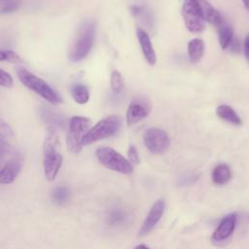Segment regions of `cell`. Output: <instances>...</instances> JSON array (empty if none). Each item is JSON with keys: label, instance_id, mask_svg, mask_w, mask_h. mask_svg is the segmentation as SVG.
Returning a JSON list of instances; mask_svg holds the SVG:
<instances>
[{"label": "cell", "instance_id": "obj_1", "mask_svg": "<svg viewBox=\"0 0 249 249\" xmlns=\"http://www.w3.org/2000/svg\"><path fill=\"white\" fill-rule=\"evenodd\" d=\"M95 21L87 19L81 23L69 48L68 57L72 62L83 60L91 51L95 38Z\"/></svg>", "mask_w": 249, "mask_h": 249}, {"label": "cell", "instance_id": "obj_2", "mask_svg": "<svg viewBox=\"0 0 249 249\" xmlns=\"http://www.w3.org/2000/svg\"><path fill=\"white\" fill-rule=\"evenodd\" d=\"M59 145V137L53 129H50L44 140V174L48 181H53L61 167L63 158L57 147Z\"/></svg>", "mask_w": 249, "mask_h": 249}, {"label": "cell", "instance_id": "obj_3", "mask_svg": "<svg viewBox=\"0 0 249 249\" xmlns=\"http://www.w3.org/2000/svg\"><path fill=\"white\" fill-rule=\"evenodd\" d=\"M17 75L20 82L29 89L40 95L51 104H58L62 102L60 95L42 78L31 73L24 67H18Z\"/></svg>", "mask_w": 249, "mask_h": 249}, {"label": "cell", "instance_id": "obj_4", "mask_svg": "<svg viewBox=\"0 0 249 249\" xmlns=\"http://www.w3.org/2000/svg\"><path fill=\"white\" fill-rule=\"evenodd\" d=\"M122 120L119 116L112 115L100 120L85 134L82 145L87 146L96 141L113 136L121 127Z\"/></svg>", "mask_w": 249, "mask_h": 249}, {"label": "cell", "instance_id": "obj_5", "mask_svg": "<svg viewBox=\"0 0 249 249\" xmlns=\"http://www.w3.org/2000/svg\"><path fill=\"white\" fill-rule=\"evenodd\" d=\"M98 161L106 168L122 174H130L133 171V165L123 155L111 147H99L95 151Z\"/></svg>", "mask_w": 249, "mask_h": 249}, {"label": "cell", "instance_id": "obj_6", "mask_svg": "<svg viewBox=\"0 0 249 249\" xmlns=\"http://www.w3.org/2000/svg\"><path fill=\"white\" fill-rule=\"evenodd\" d=\"M90 120L87 117L74 116L70 119L68 124V131L66 137V143L68 149L74 153H79L82 148V140L85 134L90 128Z\"/></svg>", "mask_w": 249, "mask_h": 249}, {"label": "cell", "instance_id": "obj_7", "mask_svg": "<svg viewBox=\"0 0 249 249\" xmlns=\"http://www.w3.org/2000/svg\"><path fill=\"white\" fill-rule=\"evenodd\" d=\"M181 14L185 26L191 33H200L205 29L206 21L199 0H184Z\"/></svg>", "mask_w": 249, "mask_h": 249}, {"label": "cell", "instance_id": "obj_8", "mask_svg": "<svg viewBox=\"0 0 249 249\" xmlns=\"http://www.w3.org/2000/svg\"><path fill=\"white\" fill-rule=\"evenodd\" d=\"M143 141L146 148L152 154H162L164 153L170 144L169 136L165 130L159 127L148 128L143 135Z\"/></svg>", "mask_w": 249, "mask_h": 249}, {"label": "cell", "instance_id": "obj_9", "mask_svg": "<svg viewBox=\"0 0 249 249\" xmlns=\"http://www.w3.org/2000/svg\"><path fill=\"white\" fill-rule=\"evenodd\" d=\"M151 112V105L142 97L134 98L128 105L125 120L128 125H133L145 119Z\"/></svg>", "mask_w": 249, "mask_h": 249}, {"label": "cell", "instance_id": "obj_10", "mask_svg": "<svg viewBox=\"0 0 249 249\" xmlns=\"http://www.w3.org/2000/svg\"><path fill=\"white\" fill-rule=\"evenodd\" d=\"M164 208H165V202L161 198L158 199L153 204V206L149 210L145 220L143 221V223L140 227V230L138 231L139 236H144V235L148 234L157 226V224L160 222V220L164 212Z\"/></svg>", "mask_w": 249, "mask_h": 249}, {"label": "cell", "instance_id": "obj_11", "mask_svg": "<svg viewBox=\"0 0 249 249\" xmlns=\"http://www.w3.org/2000/svg\"><path fill=\"white\" fill-rule=\"evenodd\" d=\"M236 222H237V214L236 213H230V214L226 215L221 220V222L219 223V225L215 229V231H213L211 239L213 241H217V242H221V241L229 239L232 235V233L235 230Z\"/></svg>", "mask_w": 249, "mask_h": 249}, {"label": "cell", "instance_id": "obj_12", "mask_svg": "<svg viewBox=\"0 0 249 249\" xmlns=\"http://www.w3.org/2000/svg\"><path fill=\"white\" fill-rule=\"evenodd\" d=\"M136 35H137V39L146 61L150 65H154L157 62V55H156V52L154 50L153 44L151 42L150 36L141 27H138L136 29Z\"/></svg>", "mask_w": 249, "mask_h": 249}, {"label": "cell", "instance_id": "obj_13", "mask_svg": "<svg viewBox=\"0 0 249 249\" xmlns=\"http://www.w3.org/2000/svg\"><path fill=\"white\" fill-rule=\"evenodd\" d=\"M21 167V160L18 158L13 159L8 161L0 169V183L11 184L18 177Z\"/></svg>", "mask_w": 249, "mask_h": 249}, {"label": "cell", "instance_id": "obj_14", "mask_svg": "<svg viewBox=\"0 0 249 249\" xmlns=\"http://www.w3.org/2000/svg\"><path fill=\"white\" fill-rule=\"evenodd\" d=\"M218 29V40L223 50L228 49L233 41V28L225 20L217 27Z\"/></svg>", "mask_w": 249, "mask_h": 249}, {"label": "cell", "instance_id": "obj_15", "mask_svg": "<svg viewBox=\"0 0 249 249\" xmlns=\"http://www.w3.org/2000/svg\"><path fill=\"white\" fill-rule=\"evenodd\" d=\"M216 114L220 119H222L231 124L240 125L242 123L238 114L229 105L222 104V105L218 106L216 108Z\"/></svg>", "mask_w": 249, "mask_h": 249}, {"label": "cell", "instance_id": "obj_16", "mask_svg": "<svg viewBox=\"0 0 249 249\" xmlns=\"http://www.w3.org/2000/svg\"><path fill=\"white\" fill-rule=\"evenodd\" d=\"M204 53V42L199 38H194L188 43V55L193 63L200 60Z\"/></svg>", "mask_w": 249, "mask_h": 249}, {"label": "cell", "instance_id": "obj_17", "mask_svg": "<svg viewBox=\"0 0 249 249\" xmlns=\"http://www.w3.org/2000/svg\"><path fill=\"white\" fill-rule=\"evenodd\" d=\"M231 170L226 163H220L212 171V181L217 185H224L230 181Z\"/></svg>", "mask_w": 249, "mask_h": 249}, {"label": "cell", "instance_id": "obj_18", "mask_svg": "<svg viewBox=\"0 0 249 249\" xmlns=\"http://www.w3.org/2000/svg\"><path fill=\"white\" fill-rule=\"evenodd\" d=\"M71 94L78 104H86L89 99V91L83 84L74 85L71 89Z\"/></svg>", "mask_w": 249, "mask_h": 249}, {"label": "cell", "instance_id": "obj_19", "mask_svg": "<svg viewBox=\"0 0 249 249\" xmlns=\"http://www.w3.org/2000/svg\"><path fill=\"white\" fill-rule=\"evenodd\" d=\"M70 197V191L66 187H57L52 194V198L56 204H63L68 201Z\"/></svg>", "mask_w": 249, "mask_h": 249}, {"label": "cell", "instance_id": "obj_20", "mask_svg": "<svg viewBox=\"0 0 249 249\" xmlns=\"http://www.w3.org/2000/svg\"><path fill=\"white\" fill-rule=\"evenodd\" d=\"M110 84H111V88L113 89V91L119 93L122 91V89H124V79L122 74L117 71L114 70L111 74V78H110Z\"/></svg>", "mask_w": 249, "mask_h": 249}, {"label": "cell", "instance_id": "obj_21", "mask_svg": "<svg viewBox=\"0 0 249 249\" xmlns=\"http://www.w3.org/2000/svg\"><path fill=\"white\" fill-rule=\"evenodd\" d=\"M125 220V215L121 209L111 210L107 216V222L109 225H120Z\"/></svg>", "mask_w": 249, "mask_h": 249}, {"label": "cell", "instance_id": "obj_22", "mask_svg": "<svg viewBox=\"0 0 249 249\" xmlns=\"http://www.w3.org/2000/svg\"><path fill=\"white\" fill-rule=\"evenodd\" d=\"M0 61H9L12 63L21 62V57L14 51L0 50Z\"/></svg>", "mask_w": 249, "mask_h": 249}, {"label": "cell", "instance_id": "obj_23", "mask_svg": "<svg viewBox=\"0 0 249 249\" xmlns=\"http://www.w3.org/2000/svg\"><path fill=\"white\" fill-rule=\"evenodd\" d=\"M20 2L18 0H9L7 1L0 9L1 13L7 14V13H12L16 10H18V8L19 7Z\"/></svg>", "mask_w": 249, "mask_h": 249}, {"label": "cell", "instance_id": "obj_24", "mask_svg": "<svg viewBox=\"0 0 249 249\" xmlns=\"http://www.w3.org/2000/svg\"><path fill=\"white\" fill-rule=\"evenodd\" d=\"M14 80L12 76L5 70L0 68V86L4 88H11L13 86Z\"/></svg>", "mask_w": 249, "mask_h": 249}, {"label": "cell", "instance_id": "obj_25", "mask_svg": "<svg viewBox=\"0 0 249 249\" xmlns=\"http://www.w3.org/2000/svg\"><path fill=\"white\" fill-rule=\"evenodd\" d=\"M127 156H128V160L131 163L133 164H138L140 162V158L138 155V151L136 149L135 146L130 145L127 151Z\"/></svg>", "mask_w": 249, "mask_h": 249}, {"label": "cell", "instance_id": "obj_26", "mask_svg": "<svg viewBox=\"0 0 249 249\" xmlns=\"http://www.w3.org/2000/svg\"><path fill=\"white\" fill-rule=\"evenodd\" d=\"M13 134V130L11 126L4 122L2 119H0V137H9Z\"/></svg>", "mask_w": 249, "mask_h": 249}, {"label": "cell", "instance_id": "obj_27", "mask_svg": "<svg viewBox=\"0 0 249 249\" xmlns=\"http://www.w3.org/2000/svg\"><path fill=\"white\" fill-rule=\"evenodd\" d=\"M9 148H10L9 144L3 139V137H0V152L6 153L9 150Z\"/></svg>", "mask_w": 249, "mask_h": 249}, {"label": "cell", "instance_id": "obj_28", "mask_svg": "<svg viewBox=\"0 0 249 249\" xmlns=\"http://www.w3.org/2000/svg\"><path fill=\"white\" fill-rule=\"evenodd\" d=\"M244 54L247 59H249V34L245 38L244 41Z\"/></svg>", "mask_w": 249, "mask_h": 249}, {"label": "cell", "instance_id": "obj_29", "mask_svg": "<svg viewBox=\"0 0 249 249\" xmlns=\"http://www.w3.org/2000/svg\"><path fill=\"white\" fill-rule=\"evenodd\" d=\"M135 248H149V247L145 244H140V245H137Z\"/></svg>", "mask_w": 249, "mask_h": 249}, {"label": "cell", "instance_id": "obj_30", "mask_svg": "<svg viewBox=\"0 0 249 249\" xmlns=\"http://www.w3.org/2000/svg\"><path fill=\"white\" fill-rule=\"evenodd\" d=\"M4 153H1L0 152V164H1V161H2V155H3Z\"/></svg>", "mask_w": 249, "mask_h": 249}]
</instances>
